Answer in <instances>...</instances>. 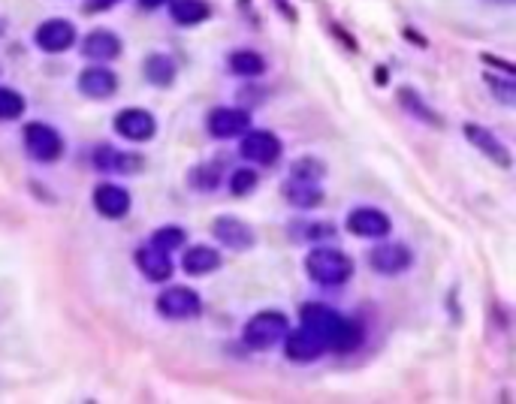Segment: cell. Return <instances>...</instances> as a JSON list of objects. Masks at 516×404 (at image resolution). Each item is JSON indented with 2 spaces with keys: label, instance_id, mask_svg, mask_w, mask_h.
<instances>
[{
  "label": "cell",
  "instance_id": "7a4b0ae2",
  "mask_svg": "<svg viewBox=\"0 0 516 404\" xmlns=\"http://www.w3.org/2000/svg\"><path fill=\"white\" fill-rule=\"evenodd\" d=\"M305 272L317 287H344L354 278V260L338 248H311L305 257Z\"/></svg>",
  "mask_w": 516,
  "mask_h": 404
},
{
  "label": "cell",
  "instance_id": "ba28073f",
  "mask_svg": "<svg viewBox=\"0 0 516 404\" xmlns=\"http://www.w3.org/2000/svg\"><path fill=\"white\" fill-rule=\"evenodd\" d=\"M115 133L127 142H151L154 133H157V121L148 109H139V106H130V109H121L112 121Z\"/></svg>",
  "mask_w": 516,
  "mask_h": 404
},
{
  "label": "cell",
  "instance_id": "52a82bcc",
  "mask_svg": "<svg viewBox=\"0 0 516 404\" xmlns=\"http://www.w3.org/2000/svg\"><path fill=\"white\" fill-rule=\"evenodd\" d=\"M369 266H372V272H378V275H387V278H393V275H405L411 266H414V254H411V248L408 245H402V242H387V245H378V248H372L369 251Z\"/></svg>",
  "mask_w": 516,
  "mask_h": 404
},
{
  "label": "cell",
  "instance_id": "e0dca14e",
  "mask_svg": "<svg viewBox=\"0 0 516 404\" xmlns=\"http://www.w3.org/2000/svg\"><path fill=\"white\" fill-rule=\"evenodd\" d=\"M136 269L145 275V281H154V284L169 281L172 272H176V266H172V254H166L154 245H142L136 251Z\"/></svg>",
  "mask_w": 516,
  "mask_h": 404
},
{
  "label": "cell",
  "instance_id": "e575fe53",
  "mask_svg": "<svg viewBox=\"0 0 516 404\" xmlns=\"http://www.w3.org/2000/svg\"><path fill=\"white\" fill-rule=\"evenodd\" d=\"M4 31H7V22H4V19H0V37H4Z\"/></svg>",
  "mask_w": 516,
  "mask_h": 404
},
{
  "label": "cell",
  "instance_id": "d6a6232c",
  "mask_svg": "<svg viewBox=\"0 0 516 404\" xmlns=\"http://www.w3.org/2000/svg\"><path fill=\"white\" fill-rule=\"evenodd\" d=\"M121 0H88L85 4V13H106V10H112V7H118Z\"/></svg>",
  "mask_w": 516,
  "mask_h": 404
},
{
  "label": "cell",
  "instance_id": "4dcf8cb0",
  "mask_svg": "<svg viewBox=\"0 0 516 404\" xmlns=\"http://www.w3.org/2000/svg\"><path fill=\"white\" fill-rule=\"evenodd\" d=\"M221 184V169L215 163H203L191 169V187L197 190H215Z\"/></svg>",
  "mask_w": 516,
  "mask_h": 404
},
{
  "label": "cell",
  "instance_id": "836d02e7",
  "mask_svg": "<svg viewBox=\"0 0 516 404\" xmlns=\"http://www.w3.org/2000/svg\"><path fill=\"white\" fill-rule=\"evenodd\" d=\"M166 4H169V0H139V7H142V10H148V13H151V10L166 7Z\"/></svg>",
  "mask_w": 516,
  "mask_h": 404
},
{
  "label": "cell",
  "instance_id": "30bf717a",
  "mask_svg": "<svg viewBox=\"0 0 516 404\" xmlns=\"http://www.w3.org/2000/svg\"><path fill=\"white\" fill-rule=\"evenodd\" d=\"M206 130L215 139H236L245 130H251V112L248 109H236V106H218V109L209 112Z\"/></svg>",
  "mask_w": 516,
  "mask_h": 404
},
{
  "label": "cell",
  "instance_id": "7402d4cb",
  "mask_svg": "<svg viewBox=\"0 0 516 404\" xmlns=\"http://www.w3.org/2000/svg\"><path fill=\"white\" fill-rule=\"evenodd\" d=\"M169 16L182 28H197L212 19V7L206 0H169Z\"/></svg>",
  "mask_w": 516,
  "mask_h": 404
},
{
  "label": "cell",
  "instance_id": "1f68e13d",
  "mask_svg": "<svg viewBox=\"0 0 516 404\" xmlns=\"http://www.w3.org/2000/svg\"><path fill=\"white\" fill-rule=\"evenodd\" d=\"M257 184H260V175L248 166H242L230 175V193L233 196H248L251 190H257Z\"/></svg>",
  "mask_w": 516,
  "mask_h": 404
},
{
  "label": "cell",
  "instance_id": "ac0fdd59",
  "mask_svg": "<svg viewBox=\"0 0 516 404\" xmlns=\"http://www.w3.org/2000/svg\"><path fill=\"white\" fill-rule=\"evenodd\" d=\"M121 52H124V43H121V37L118 34H112V31H91L85 40H82V58H88V61H94V64H106V61H115V58H121Z\"/></svg>",
  "mask_w": 516,
  "mask_h": 404
},
{
  "label": "cell",
  "instance_id": "ffe728a7",
  "mask_svg": "<svg viewBox=\"0 0 516 404\" xmlns=\"http://www.w3.org/2000/svg\"><path fill=\"white\" fill-rule=\"evenodd\" d=\"M224 263L221 251L218 248H209V245H191L185 254H182V269L194 278H203V275H212L218 272Z\"/></svg>",
  "mask_w": 516,
  "mask_h": 404
},
{
  "label": "cell",
  "instance_id": "3957f363",
  "mask_svg": "<svg viewBox=\"0 0 516 404\" xmlns=\"http://www.w3.org/2000/svg\"><path fill=\"white\" fill-rule=\"evenodd\" d=\"M290 332V320L281 311H260L242 329V344L248 350H272Z\"/></svg>",
  "mask_w": 516,
  "mask_h": 404
},
{
  "label": "cell",
  "instance_id": "d4e9b609",
  "mask_svg": "<svg viewBox=\"0 0 516 404\" xmlns=\"http://www.w3.org/2000/svg\"><path fill=\"white\" fill-rule=\"evenodd\" d=\"M290 236L299 239V242H308V245H323V242L335 239L338 230L329 221H296L290 227Z\"/></svg>",
  "mask_w": 516,
  "mask_h": 404
},
{
  "label": "cell",
  "instance_id": "6da1fadb",
  "mask_svg": "<svg viewBox=\"0 0 516 404\" xmlns=\"http://www.w3.org/2000/svg\"><path fill=\"white\" fill-rule=\"evenodd\" d=\"M299 320L332 353H351V350H357L363 344V326L354 317H344V314H338L335 308H329L323 302H305L299 308Z\"/></svg>",
  "mask_w": 516,
  "mask_h": 404
},
{
  "label": "cell",
  "instance_id": "5b68a950",
  "mask_svg": "<svg viewBox=\"0 0 516 404\" xmlns=\"http://www.w3.org/2000/svg\"><path fill=\"white\" fill-rule=\"evenodd\" d=\"M157 311L166 320H194L203 314V299L191 287H166L157 296Z\"/></svg>",
  "mask_w": 516,
  "mask_h": 404
},
{
  "label": "cell",
  "instance_id": "484cf974",
  "mask_svg": "<svg viewBox=\"0 0 516 404\" xmlns=\"http://www.w3.org/2000/svg\"><path fill=\"white\" fill-rule=\"evenodd\" d=\"M230 70L242 79H260L266 73V61L260 52H251V49H239L230 55Z\"/></svg>",
  "mask_w": 516,
  "mask_h": 404
},
{
  "label": "cell",
  "instance_id": "603a6c76",
  "mask_svg": "<svg viewBox=\"0 0 516 404\" xmlns=\"http://www.w3.org/2000/svg\"><path fill=\"white\" fill-rule=\"evenodd\" d=\"M142 73L154 88H169L172 79H176V58L166 55V52H151L142 61Z\"/></svg>",
  "mask_w": 516,
  "mask_h": 404
},
{
  "label": "cell",
  "instance_id": "83f0119b",
  "mask_svg": "<svg viewBox=\"0 0 516 404\" xmlns=\"http://www.w3.org/2000/svg\"><path fill=\"white\" fill-rule=\"evenodd\" d=\"M28 103L16 88H4L0 85V121H19L25 115Z\"/></svg>",
  "mask_w": 516,
  "mask_h": 404
},
{
  "label": "cell",
  "instance_id": "44dd1931",
  "mask_svg": "<svg viewBox=\"0 0 516 404\" xmlns=\"http://www.w3.org/2000/svg\"><path fill=\"white\" fill-rule=\"evenodd\" d=\"M281 193H284V199L290 202L293 209H305V212L323 206V199H326V193L320 190V184H314V181H296V178H290Z\"/></svg>",
  "mask_w": 516,
  "mask_h": 404
},
{
  "label": "cell",
  "instance_id": "4316f807",
  "mask_svg": "<svg viewBox=\"0 0 516 404\" xmlns=\"http://www.w3.org/2000/svg\"><path fill=\"white\" fill-rule=\"evenodd\" d=\"M148 245H154V248L172 254V251H179V248L188 245V233H185L182 227H160V230L151 233V242H148Z\"/></svg>",
  "mask_w": 516,
  "mask_h": 404
},
{
  "label": "cell",
  "instance_id": "cb8c5ba5",
  "mask_svg": "<svg viewBox=\"0 0 516 404\" xmlns=\"http://www.w3.org/2000/svg\"><path fill=\"white\" fill-rule=\"evenodd\" d=\"M396 100H399V106H402L408 115L420 118L423 124H429V127H444V118H441L414 88H399V91H396Z\"/></svg>",
  "mask_w": 516,
  "mask_h": 404
},
{
  "label": "cell",
  "instance_id": "f546056e",
  "mask_svg": "<svg viewBox=\"0 0 516 404\" xmlns=\"http://www.w3.org/2000/svg\"><path fill=\"white\" fill-rule=\"evenodd\" d=\"M486 88L498 97L501 106H513V103H516V79H513L510 73H507V76L489 73V76H486Z\"/></svg>",
  "mask_w": 516,
  "mask_h": 404
},
{
  "label": "cell",
  "instance_id": "d6986e66",
  "mask_svg": "<svg viewBox=\"0 0 516 404\" xmlns=\"http://www.w3.org/2000/svg\"><path fill=\"white\" fill-rule=\"evenodd\" d=\"M94 166H97L100 172L136 175V172H142L145 160H142L139 154H133V151H118V148H112V145H100V148L94 151Z\"/></svg>",
  "mask_w": 516,
  "mask_h": 404
},
{
  "label": "cell",
  "instance_id": "8fae6325",
  "mask_svg": "<svg viewBox=\"0 0 516 404\" xmlns=\"http://www.w3.org/2000/svg\"><path fill=\"white\" fill-rule=\"evenodd\" d=\"M130 202H133L130 193H127L121 184H115V181H100V184L94 187V209H97V215L106 218V221H121V218H127Z\"/></svg>",
  "mask_w": 516,
  "mask_h": 404
},
{
  "label": "cell",
  "instance_id": "9a60e30c",
  "mask_svg": "<svg viewBox=\"0 0 516 404\" xmlns=\"http://www.w3.org/2000/svg\"><path fill=\"white\" fill-rule=\"evenodd\" d=\"M281 344H284V356H287L290 362H314V359H320L323 353H329L326 344H323L311 329H305V326H299L296 332H287Z\"/></svg>",
  "mask_w": 516,
  "mask_h": 404
},
{
  "label": "cell",
  "instance_id": "f1b7e54d",
  "mask_svg": "<svg viewBox=\"0 0 516 404\" xmlns=\"http://www.w3.org/2000/svg\"><path fill=\"white\" fill-rule=\"evenodd\" d=\"M323 175H326V166L317 157H299V160L290 163V178H296V181H314V184H320Z\"/></svg>",
  "mask_w": 516,
  "mask_h": 404
},
{
  "label": "cell",
  "instance_id": "2e32d148",
  "mask_svg": "<svg viewBox=\"0 0 516 404\" xmlns=\"http://www.w3.org/2000/svg\"><path fill=\"white\" fill-rule=\"evenodd\" d=\"M76 88H79V94L88 97V100H109V97L118 91V76H115L109 67L94 64V67H88V70L79 73Z\"/></svg>",
  "mask_w": 516,
  "mask_h": 404
},
{
  "label": "cell",
  "instance_id": "7c38bea8",
  "mask_svg": "<svg viewBox=\"0 0 516 404\" xmlns=\"http://www.w3.org/2000/svg\"><path fill=\"white\" fill-rule=\"evenodd\" d=\"M34 43H37V49H43L49 55H61L76 46V28L67 19H46L34 31Z\"/></svg>",
  "mask_w": 516,
  "mask_h": 404
},
{
  "label": "cell",
  "instance_id": "5bb4252c",
  "mask_svg": "<svg viewBox=\"0 0 516 404\" xmlns=\"http://www.w3.org/2000/svg\"><path fill=\"white\" fill-rule=\"evenodd\" d=\"M212 236H215L224 248H230V251H248V248H254V242H257L254 230H251L242 218H236V215H221V218H215Z\"/></svg>",
  "mask_w": 516,
  "mask_h": 404
},
{
  "label": "cell",
  "instance_id": "9c48e42d",
  "mask_svg": "<svg viewBox=\"0 0 516 404\" xmlns=\"http://www.w3.org/2000/svg\"><path fill=\"white\" fill-rule=\"evenodd\" d=\"M348 233L357 236V239H387L393 233V221L387 212L381 209H372V206H360L348 215Z\"/></svg>",
  "mask_w": 516,
  "mask_h": 404
},
{
  "label": "cell",
  "instance_id": "277c9868",
  "mask_svg": "<svg viewBox=\"0 0 516 404\" xmlns=\"http://www.w3.org/2000/svg\"><path fill=\"white\" fill-rule=\"evenodd\" d=\"M22 139H25L28 154H31L37 163H55V160L64 157V136H61L52 124H46V121H31V124H25Z\"/></svg>",
  "mask_w": 516,
  "mask_h": 404
},
{
  "label": "cell",
  "instance_id": "4fadbf2b",
  "mask_svg": "<svg viewBox=\"0 0 516 404\" xmlns=\"http://www.w3.org/2000/svg\"><path fill=\"white\" fill-rule=\"evenodd\" d=\"M462 133H465V139H468V142L483 154V157H489L495 166H501V169H510V166H513V157H510L507 145H504V142L489 130V127L468 121V124L462 127Z\"/></svg>",
  "mask_w": 516,
  "mask_h": 404
},
{
  "label": "cell",
  "instance_id": "8992f818",
  "mask_svg": "<svg viewBox=\"0 0 516 404\" xmlns=\"http://www.w3.org/2000/svg\"><path fill=\"white\" fill-rule=\"evenodd\" d=\"M281 151H284V142L269 133V130H245L242 133V145H239V154L248 160V163H257V166H275L281 160Z\"/></svg>",
  "mask_w": 516,
  "mask_h": 404
}]
</instances>
